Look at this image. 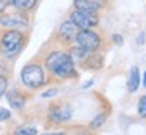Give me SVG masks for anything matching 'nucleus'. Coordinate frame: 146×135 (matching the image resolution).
<instances>
[{"label": "nucleus", "mask_w": 146, "mask_h": 135, "mask_svg": "<svg viewBox=\"0 0 146 135\" xmlns=\"http://www.w3.org/2000/svg\"><path fill=\"white\" fill-rule=\"evenodd\" d=\"M44 68L59 80H68V78L76 76L75 62L67 51L54 49V51L48 53L44 57Z\"/></svg>", "instance_id": "f257e3e1"}, {"label": "nucleus", "mask_w": 146, "mask_h": 135, "mask_svg": "<svg viewBox=\"0 0 146 135\" xmlns=\"http://www.w3.org/2000/svg\"><path fill=\"white\" fill-rule=\"evenodd\" d=\"M27 35L24 30L3 29L0 30V54L3 59H15L24 49Z\"/></svg>", "instance_id": "f03ea898"}, {"label": "nucleus", "mask_w": 146, "mask_h": 135, "mask_svg": "<svg viewBox=\"0 0 146 135\" xmlns=\"http://www.w3.org/2000/svg\"><path fill=\"white\" fill-rule=\"evenodd\" d=\"M21 81L27 89H32V91L44 86L46 84V73H44L43 65H40L38 62H30L24 65V68L21 70Z\"/></svg>", "instance_id": "7ed1b4c3"}, {"label": "nucleus", "mask_w": 146, "mask_h": 135, "mask_svg": "<svg viewBox=\"0 0 146 135\" xmlns=\"http://www.w3.org/2000/svg\"><path fill=\"white\" fill-rule=\"evenodd\" d=\"M75 45L84 48L89 53H97L102 48L103 40L99 32H95L94 29H80L76 38H75Z\"/></svg>", "instance_id": "20e7f679"}, {"label": "nucleus", "mask_w": 146, "mask_h": 135, "mask_svg": "<svg viewBox=\"0 0 146 135\" xmlns=\"http://www.w3.org/2000/svg\"><path fill=\"white\" fill-rule=\"evenodd\" d=\"M29 15L22 11L15 10L13 13H3L0 15V27L3 29H18V30H27L29 29Z\"/></svg>", "instance_id": "39448f33"}, {"label": "nucleus", "mask_w": 146, "mask_h": 135, "mask_svg": "<svg viewBox=\"0 0 146 135\" xmlns=\"http://www.w3.org/2000/svg\"><path fill=\"white\" fill-rule=\"evenodd\" d=\"M68 19L78 27V29H94L100 24L99 13H89V11L76 10L73 8L68 15Z\"/></svg>", "instance_id": "423d86ee"}, {"label": "nucleus", "mask_w": 146, "mask_h": 135, "mask_svg": "<svg viewBox=\"0 0 146 135\" xmlns=\"http://www.w3.org/2000/svg\"><path fill=\"white\" fill-rule=\"evenodd\" d=\"M78 32H80V29L70 19H65L59 26L57 32H56V38L64 45H72V43H75V38H76Z\"/></svg>", "instance_id": "0eeeda50"}, {"label": "nucleus", "mask_w": 146, "mask_h": 135, "mask_svg": "<svg viewBox=\"0 0 146 135\" xmlns=\"http://www.w3.org/2000/svg\"><path fill=\"white\" fill-rule=\"evenodd\" d=\"M108 0H73V8L89 13H100L108 7Z\"/></svg>", "instance_id": "6e6552de"}, {"label": "nucleus", "mask_w": 146, "mask_h": 135, "mask_svg": "<svg viewBox=\"0 0 146 135\" xmlns=\"http://www.w3.org/2000/svg\"><path fill=\"white\" fill-rule=\"evenodd\" d=\"M72 118V108L68 105H52L49 108V119L56 124L65 122Z\"/></svg>", "instance_id": "1a4fd4ad"}, {"label": "nucleus", "mask_w": 146, "mask_h": 135, "mask_svg": "<svg viewBox=\"0 0 146 135\" xmlns=\"http://www.w3.org/2000/svg\"><path fill=\"white\" fill-rule=\"evenodd\" d=\"M7 99H8V102H10V105L15 110H22L24 105H26V102H27V94L15 89V91H10L7 94Z\"/></svg>", "instance_id": "9d476101"}, {"label": "nucleus", "mask_w": 146, "mask_h": 135, "mask_svg": "<svg viewBox=\"0 0 146 135\" xmlns=\"http://www.w3.org/2000/svg\"><path fill=\"white\" fill-rule=\"evenodd\" d=\"M81 67L86 70H100L103 67V56L99 53H89V56L81 64Z\"/></svg>", "instance_id": "9b49d317"}, {"label": "nucleus", "mask_w": 146, "mask_h": 135, "mask_svg": "<svg viewBox=\"0 0 146 135\" xmlns=\"http://www.w3.org/2000/svg\"><path fill=\"white\" fill-rule=\"evenodd\" d=\"M38 2L40 0H11V7L18 11H22V13L29 15L38 7Z\"/></svg>", "instance_id": "f8f14e48"}, {"label": "nucleus", "mask_w": 146, "mask_h": 135, "mask_svg": "<svg viewBox=\"0 0 146 135\" xmlns=\"http://www.w3.org/2000/svg\"><path fill=\"white\" fill-rule=\"evenodd\" d=\"M70 54V57L73 59V62L75 64H83L84 61H86V57L89 56V51H86L84 48H81V46H78V45H75L73 43L72 46L68 48V51H67Z\"/></svg>", "instance_id": "ddd939ff"}, {"label": "nucleus", "mask_w": 146, "mask_h": 135, "mask_svg": "<svg viewBox=\"0 0 146 135\" xmlns=\"http://www.w3.org/2000/svg\"><path fill=\"white\" fill-rule=\"evenodd\" d=\"M140 70L138 67H132L130 73H129V81H127V89L129 92H135L140 88Z\"/></svg>", "instance_id": "4468645a"}, {"label": "nucleus", "mask_w": 146, "mask_h": 135, "mask_svg": "<svg viewBox=\"0 0 146 135\" xmlns=\"http://www.w3.org/2000/svg\"><path fill=\"white\" fill-rule=\"evenodd\" d=\"M38 130L35 127H30V126H22V127L16 129L15 135H36Z\"/></svg>", "instance_id": "2eb2a0df"}, {"label": "nucleus", "mask_w": 146, "mask_h": 135, "mask_svg": "<svg viewBox=\"0 0 146 135\" xmlns=\"http://www.w3.org/2000/svg\"><path fill=\"white\" fill-rule=\"evenodd\" d=\"M105 121H106V114L105 113L99 114V116H95L94 119H92V122H91V129H99L100 126L105 124Z\"/></svg>", "instance_id": "dca6fc26"}, {"label": "nucleus", "mask_w": 146, "mask_h": 135, "mask_svg": "<svg viewBox=\"0 0 146 135\" xmlns=\"http://www.w3.org/2000/svg\"><path fill=\"white\" fill-rule=\"evenodd\" d=\"M138 114L140 118H146V95H141L138 100Z\"/></svg>", "instance_id": "f3484780"}, {"label": "nucleus", "mask_w": 146, "mask_h": 135, "mask_svg": "<svg viewBox=\"0 0 146 135\" xmlns=\"http://www.w3.org/2000/svg\"><path fill=\"white\" fill-rule=\"evenodd\" d=\"M7 89H8V78L5 75H0V97L5 95Z\"/></svg>", "instance_id": "a211bd4d"}, {"label": "nucleus", "mask_w": 146, "mask_h": 135, "mask_svg": "<svg viewBox=\"0 0 146 135\" xmlns=\"http://www.w3.org/2000/svg\"><path fill=\"white\" fill-rule=\"evenodd\" d=\"M8 8H13L11 7V0H0V15L7 13Z\"/></svg>", "instance_id": "6ab92c4d"}, {"label": "nucleus", "mask_w": 146, "mask_h": 135, "mask_svg": "<svg viewBox=\"0 0 146 135\" xmlns=\"http://www.w3.org/2000/svg\"><path fill=\"white\" fill-rule=\"evenodd\" d=\"M10 118H11L10 110L3 108V106H0V122H3V121H8Z\"/></svg>", "instance_id": "aec40b11"}, {"label": "nucleus", "mask_w": 146, "mask_h": 135, "mask_svg": "<svg viewBox=\"0 0 146 135\" xmlns=\"http://www.w3.org/2000/svg\"><path fill=\"white\" fill-rule=\"evenodd\" d=\"M111 40H113V43H114V45H117V46L124 45V38H122V35H119V33H113Z\"/></svg>", "instance_id": "412c9836"}, {"label": "nucleus", "mask_w": 146, "mask_h": 135, "mask_svg": "<svg viewBox=\"0 0 146 135\" xmlns=\"http://www.w3.org/2000/svg\"><path fill=\"white\" fill-rule=\"evenodd\" d=\"M8 72V65L5 62V59H0V75H5Z\"/></svg>", "instance_id": "4be33fe9"}, {"label": "nucleus", "mask_w": 146, "mask_h": 135, "mask_svg": "<svg viewBox=\"0 0 146 135\" xmlns=\"http://www.w3.org/2000/svg\"><path fill=\"white\" fill-rule=\"evenodd\" d=\"M57 94V89H49V91H46V92H43V94H41V97H52V95H56Z\"/></svg>", "instance_id": "5701e85b"}, {"label": "nucleus", "mask_w": 146, "mask_h": 135, "mask_svg": "<svg viewBox=\"0 0 146 135\" xmlns=\"http://www.w3.org/2000/svg\"><path fill=\"white\" fill-rule=\"evenodd\" d=\"M92 84H94V80H89L88 83H86V84H84V86H83V88H84V89H86V88H91Z\"/></svg>", "instance_id": "b1692460"}, {"label": "nucleus", "mask_w": 146, "mask_h": 135, "mask_svg": "<svg viewBox=\"0 0 146 135\" xmlns=\"http://www.w3.org/2000/svg\"><path fill=\"white\" fill-rule=\"evenodd\" d=\"M143 86H145V88H146V70H145V75H143Z\"/></svg>", "instance_id": "393cba45"}, {"label": "nucleus", "mask_w": 146, "mask_h": 135, "mask_svg": "<svg viewBox=\"0 0 146 135\" xmlns=\"http://www.w3.org/2000/svg\"><path fill=\"white\" fill-rule=\"evenodd\" d=\"M44 135H65L64 132H56V134H44Z\"/></svg>", "instance_id": "a878e982"}]
</instances>
